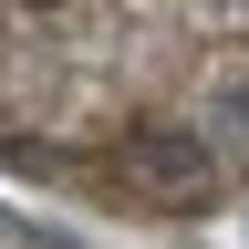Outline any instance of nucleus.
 Returning <instances> with one entry per match:
<instances>
[{"label": "nucleus", "instance_id": "nucleus-1", "mask_svg": "<svg viewBox=\"0 0 249 249\" xmlns=\"http://www.w3.org/2000/svg\"><path fill=\"white\" fill-rule=\"evenodd\" d=\"M208 177H218V156L197 124H135V135H114L104 156V187H124V197H156V208H187V197H208Z\"/></svg>", "mask_w": 249, "mask_h": 249}]
</instances>
